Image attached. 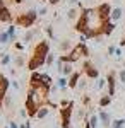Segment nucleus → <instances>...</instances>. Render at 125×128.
Here are the masks:
<instances>
[{
  "label": "nucleus",
  "mask_w": 125,
  "mask_h": 128,
  "mask_svg": "<svg viewBox=\"0 0 125 128\" xmlns=\"http://www.w3.org/2000/svg\"><path fill=\"white\" fill-rule=\"evenodd\" d=\"M36 19H38V10H36V9H31V10H28V12H24V14H19V16H17V19H16V24L21 26V28L29 29V28L36 22Z\"/></svg>",
  "instance_id": "obj_1"
},
{
  "label": "nucleus",
  "mask_w": 125,
  "mask_h": 128,
  "mask_svg": "<svg viewBox=\"0 0 125 128\" xmlns=\"http://www.w3.org/2000/svg\"><path fill=\"white\" fill-rule=\"evenodd\" d=\"M48 53H50L48 43H46V41H39L38 44H36V48H34V51H33V56L43 60V62L46 63V55H48Z\"/></svg>",
  "instance_id": "obj_2"
},
{
  "label": "nucleus",
  "mask_w": 125,
  "mask_h": 128,
  "mask_svg": "<svg viewBox=\"0 0 125 128\" xmlns=\"http://www.w3.org/2000/svg\"><path fill=\"white\" fill-rule=\"evenodd\" d=\"M96 12H98V17L101 20V24H103L105 20H111L110 19V16H111V7H110V4H101V5H98Z\"/></svg>",
  "instance_id": "obj_3"
},
{
  "label": "nucleus",
  "mask_w": 125,
  "mask_h": 128,
  "mask_svg": "<svg viewBox=\"0 0 125 128\" xmlns=\"http://www.w3.org/2000/svg\"><path fill=\"white\" fill-rule=\"evenodd\" d=\"M106 84H108V96H115V87H116V74L111 70L106 75Z\"/></svg>",
  "instance_id": "obj_4"
},
{
  "label": "nucleus",
  "mask_w": 125,
  "mask_h": 128,
  "mask_svg": "<svg viewBox=\"0 0 125 128\" xmlns=\"http://www.w3.org/2000/svg\"><path fill=\"white\" fill-rule=\"evenodd\" d=\"M84 72L89 79H99V72L91 62H84Z\"/></svg>",
  "instance_id": "obj_5"
},
{
  "label": "nucleus",
  "mask_w": 125,
  "mask_h": 128,
  "mask_svg": "<svg viewBox=\"0 0 125 128\" xmlns=\"http://www.w3.org/2000/svg\"><path fill=\"white\" fill-rule=\"evenodd\" d=\"M0 20L2 22H10L12 20V14L7 5H0Z\"/></svg>",
  "instance_id": "obj_6"
},
{
  "label": "nucleus",
  "mask_w": 125,
  "mask_h": 128,
  "mask_svg": "<svg viewBox=\"0 0 125 128\" xmlns=\"http://www.w3.org/2000/svg\"><path fill=\"white\" fill-rule=\"evenodd\" d=\"M101 29H103V34H105V36H110V34L115 31V22H113V20H105V22L101 24Z\"/></svg>",
  "instance_id": "obj_7"
},
{
  "label": "nucleus",
  "mask_w": 125,
  "mask_h": 128,
  "mask_svg": "<svg viewBox=\"0 0 125 128\" xmlns=\"http://www.w3.org/2000/svg\"><path fill=\"white\" fill-rule=\"evenodd\" d=\"M38 34H39V29H29V31H26V32H24V38H22V43H24V44L31 43L33 38L38 36Z\"/></svg>",
  "instance_id": "obj_8"
},
{
  "label": "nucleus",
  "mask_w": 125,
  "mask_h": 128,
  "mask_svg": "<svg viewBox=\"0 0 125 128\" xmlns=\"http://www.w3.org/2000/svg\"><path fill=\"white\" fill-rule=\"evenodd\" d=\"M79 80H81V74H79V72H74V74L69 77V87L76 89L77 86H79Z\"/></svg>",
  "instance_id": "obj_9"
},
{
  "label": "nucleus",
  "mask_w": 125,
  "mask_h": 128,
  "mask_svg": "<svg viewBox=\"0 0 125 128\" xmlns=\"http://www.w3.org/2000/svg\"><path fill=\"white\" fill-rule=\"evenodd\" d=\"M60 74L62 75H65V77H70L72 74H74V68H72V63H64L62 67H60Z\"/></svg>",
  "instance_id": "obj_10"
},
{
  "label": "nucleus",
  "mask_w": 125,
  "mask_h": 128,
  "mask_svg": "<svg viewBox=\"0 0 125 128\" xmlns=\"http://www.w3.org/2000/svg\"><path fill=\"white\" fill-rule=\"evenodd\" d=\"M7 89H9V80L0 74V96H5L7 94Z\"/></svg>",
  "instance_id": "obj_11"
},
{
  "label": "nucleus",
  "mask_w": 125,
  "mask_h": 128,
  "mask_svg": "<svg viewBox=\"0 0 125 128\" xmlns=\"http://www.w3.org/2000/svg\"><path fill=\"white\" fill-rule=\"evenodd\" d=\"M122 14H123L122 7H115V9H111V16H110V19L113 20V22H116V20L122 19Z\"/></svg>",
  "instance_id": "obj_12"
},
{
  "label": "nucleus",
  "mask_w": 125,
  "mask_h": 128,
  "mask_svg": "<svg viewBox=\"0 0 125 128\" xmlns=\"http://www.w3.org/2000/svg\"><path fill=\"white\" fill-rule=\"evenodd\" d=\"M50 106H41V108L38 109V113H36V116L34 118H38V120H43V118H46L48 116V113H50Z\"/></svg>",
  "instance_id": "obj_13"
},
{
  "label": "nucleus",
  "mask_w": 125,
  "mask_h": 128,
  "mask_svg": "<svg viewBox=\"0 0 125 128\" xmlns=\"http://www.w3.org/2000/svg\"><path fill=\"white\" fill-rule=\"evenodd\" d=\"M98 116H99V121H101L105 126H108V125H110L111 118H110V114H108L106 111H99V114H98Z\"/></svg>",
  "instance_id": "obj_14"
},
{
  "label": "nucleus",
  "mask_w": 125,
  "mask_h": 128,
  "mask_svg": "<svg viewBox=\"0 0 125 128\" xmlns=\"http://www.w3.org/2000/svg\"><path fill=\"white\" fill-rule=\"evenodd\" d=\"M57 86L60 87V90H65V89L69 87V79L65 77V75H62V77L57 80Z\"/></svg>",
  "instance_id": "obj_15"
},
{
  "label": "nucleus",
  "mask_w": 125,
  "mask_h": 128,
  "mask_svg": "<svg viewBox=\"0 0 125 128\" xmlns=\"http://www.w3.org/2000/svg\"><path fill=\"white\" fill-rule=\"evenodd\" d=\"M10 41V36L7 31H0V44H7Z\"/></svg>",
  "instance_id": "obj_16"
},
{
  "label": "nucleus",
  "mask_w": 125,
  "mask_h": 128,
  "mask_svg": "<svg viewBox=\"0 0 125 128\" xmlns=\"http://www.w3.org/2000/svg\"><path fill=\"white\" fill-rule=\"evenodd\" d=\"M110 102H111V96H108V94H106V96H103V98L99 99V106H101V108H106Z\"/></svg>",
  "instance_id": "obj_17"
},
{
  "label": "nucleus",
  "mask_w": 125,
  "mask_h": 128,
  "mask_svg": "<svg viewBox=\"0 0 125 128\" xmlns=\"http://www.w3.org/2000/svg\"><path fill=\"white\" fill-rule=\"evenodd\" d=\"M58 48H60V51H69V50H72V44H70V41H62L58 44Z\"/></svg>",
  "instance_id": "obj_18"
},
{
  "label": "nucleus",
  "mask_w": 125,
  "mask_h": 128,
  "mask_svg": "<svg viewBox=\"0 0 125 128\" xmlns=\"http://www.w3.org/2000/svg\"><path fill=\"white\" fill-rule=\"evenodd\" d=\"M98 123H99V116H98V114H93V116L89 118V125H91V128H96Z\"/></svg>",
  "instance_id": "obj_19"
},
{
  "label": "nucleus",
  "mask_w": 125,
  "mask_h": 128,
  "mask_svg": "<svg viewBox=\"0 0 125 128\" xmlns=\"http://www.w3.org/2000/svg\"><path fill=\"white\" fill-rule=\"evenodd\" d=\"M16 26H9L7 28V32H9V36H10V41H14V38H16Z\"/></svg>",
  "instance_id": "obj_20"
},
{
  "label": "nucleus",
  "mask_w": 125,
  "mask_h": 128,
  "mask_svg": "<svg viewBox=\"0 0 125 128\" xmlns=\"http://www.w3.org/2000/svg\"><path fill=\"white\" fill-rule=\"evenodd\" d=\"M123 125H125V120H115L111 123V128H123Z\"/></svg>",
  "instance_id": "obj_21"
},
{
  "label": "nucleus",
  "mask_w": 125,
  "mask_h": 128,
  "mask_svg": "<svg viewBox=\"0 0 125 128\" xmlns=\"http://www.w3.org/2000/svg\"><path fill=\"white\" fill-rule=\"evenodd\" d=\"M0 63H2L4 67L10 63V55H9V53H4V55H2V62H0Z\"/></svg>",
  "instance_id": "obj_22"
},
{
  "label": "nucleus",
  "mask_w": 125,
  "mask_h": 128,
  "mask_svg": "<svg viewBox=\"0 0 125 128\" xmlns=\"http://www.w3.org/2000/svg\"><path fill=\"white\" fill-rule=\"evenodd\" d=\"M55 62H57V58H55V55H51V53H48V55H46V65H53V63H55Z\"/></svg>",
  "instance_id": "obj_23"
},
{
  "label": "nucleus",
  "mask_w": 125,
  "mask_h": 128,
  "mask_svg": "<svg viewBox=\"0 0 125 128\" xmlns=\"http://www.w3.org/2000/svg\"><path fill=\"white\" fill-rule=\"evenodd\" d=\"M77 16H79V12H77V9H70V10L67 12V17H69V19H76Z\"/></svg>",
  "instance_id": "obj_24"
},
{
  "label": "nucleus",
  "mask_w": 125,
  "mask_h": 128,
  "mask_svg": "<svg viewBox=\"0 0 125 128\" xmlns=\"http://www.w3.org/2000/svg\"><path fill=\"white\" fill-rule=\"evenodd\" d=\"M45 31H46V36H48L50 40H55V32H53V29H51V26H48Z\"/></svg>",
  "instance_id": "obj_25"
},
{
  "label": "nucleus",
  "mask_w": 125,
  "mask_h": 128,
  "mask_svg": "<svg viewBox=\"0 0 125 128\" xmlns=\"http://www.w3.org/2000/svg\"><path fill=\"white\" fill-rule=\"evenodd\" d=\"M14 63H16L17 67H22V65H24V56H22V55H19L17 58L14 60Z\"/></svg>",
  "instance_id": "obj_26"
},
{
  "label": "nucleus",
  "mask_w": 125,
  "mask_h": 128,
  "mask_svg": "<svg viewBox=\"0 0 125 128\" xmlns=\"http://www.w3.org/2000/svg\"><path fill=\"white\" fill-rule=\"evenodd\" d=\"M118 80H120V82L125 86V68H122L120 72H118Z\"/></svg>",
  "instance_id": "obj_27"
},
{
  "label": "nucleus",
  "mask_w": 125,
  "mask_h": 128,
  "mask_svg": "<svg viewBox=\"0 0 125 128\" xmlns=\"http://www.w3.org/2000/svg\"><path fill=\"white\" fill-rule=\"evenodd\" d=\"M106 86V79H98L96 82V89H103Z\"/></svg>",
  "instance_id": "obj_28"
},
{
  "label": "nucleus",
  "mask_w": 125,
  "mask_h": 128,
  "mask_svg": "<svg viewBox=\"0 0 125 128\" xmlns=\"http://www.w3.org/2000/svg\"><path fill=\"white\" fill-rule=\"evenodd\" d=\"M4 106H5V108H9V106H12V99H10L9 96H5V99H4Z\"/></svg>",
  "instance_id": "obj_29"
},
{
  "label": "nucleus",
  "mask_w": 125,
  "mask_h": 128,
  "mask_svg": "<svg viewBox=\"0 0 125 128\" xmlns=\"http://www.w3.org/2000/svg\"><path fill=\"white\" fill-rule=\"evenodd\" d=\"M19 116H21V118H26V116H29L28 109H19Z\"/></svg>",
  "instance_id": "obj_30"
},
{
  "label": "nucleus",
  "mask_w": 125,
  "mask_h": 128,
  "mask_svg": "<svg viewBox=\"0 0 125 128\" xmlns=\"http://www.w3.org/2000/svg\"><path fill=\"white\" fill-rule=\"evenodd\" d=\"M115 51H116V46H108V55H115Z\"/></svg>",
  "instance_id": "obj_31"
},
{
  "label": "nucleus",
  "mask_w": 125,
  "mask_h": 128,
  "mask_svg": "<svg viewBox=\"0 0 125 128\" xmlns=\"http://www.w3.org/2000/svg\"><path fill=\"white\" fill-rule=\"evenodd\" d=\"M46 12H48V9H46V7H41V9L38 10V14H39V16H45Z\"/></svg>",
  "instance_id": "obj_32"
},
{
  "label": "nucleus",
  "mask_w": 125,
  "mask_h": 128,
  "mask_svg": "<svg viewBox=\"0 0 125 128\" xmlns=\"http://www.w3.org/2000/svg\"><path fill=\"white\" fill-rule=\"evenodd\" d=\"M115 56H116V60H120V56H122V48H116V51H115Z\"/></svg>",
  "instance_id": "obj_33"
},
{
  "label": "nucleus",
  "mask_w": 125,
  "mask_h": 128,
  "mask_svg": "<svg viewBox=\"0 0 125 128\" xmlns=\"http://www.w3.org/2000/svg\"><path fill=\"white\" fill-rule=\"evenodd\" d=\"M82 102H84L86 106H89V102H91V99H89V96H84V98H82Z\"/></svg>",
  "instance_id": "obj_34"
},
{
  "label": "nucleus",
  "mask_w": 125,
  "mask_h": 128,
  "mask_svg": "<svg viewBox=\"0 0 125 128\" xmlns=\"http://www.w3.org/2000/svg\"><path fill=\"white\" fill-rule=\"evenodd\" d=\"M79 41H81V43H86V41H87V36H86V34H81Z\"/></svg>",
  "instance_id": "obj_35"
},
{
  "label": "nucleus",
  "mask_w": 125,
  "mask_h": 128,
  "mask_svg": "<svg viewBox=\"0 0 125 128\" xmlns=\"http://www.w3.org/2000/svg\"><path fill=\"white\" fill-rule=\"evenodd\" d=\"M14 46H16L17 50H24V43H16Z\"/></svg>",
  "instance_id": "obj_36"
},
{
  "label": "nucleus",
  "mask_w": 125,
  "mask_h": 128,
  "mask_svg": "<svg viewBox=\"0 0 125 128\" xmlns=\"http://www.w3.org/2000/svg\"><path fill=\"white\" fill-rule=\"evenodd\" d=\"M19 128H31V123H29V121H26V123H22Z\"/></svg>",
  "instance_id": "obj_37"
},
{
  "label": "nucleus",
  "mask_w": 125,
  "mask_h": 128,
  "mask_svg": "<svg viewBox=\"0 0 125 128\" xmlns=\"http://www.w3.org/2000/svg\"><path fill=\"white\" fill-rule=\"evenodd\" d=\"M9 126H10V128H19V125H17L16 121H10V123H9Z\"/></svg>",
  "instance_id": "obj_38"
},
{
  "label": "nucleus",
  "mask_w": 125,
  "mask_h": 128,
  "mask_svg": "<svg viewBox=\"0 0 125 128\" xmlns=\"http://www.w3.org/2000/svg\"><path fill=\"white\" fill-rule=\"evenodd\" d=\"M12 87H14V89H19V84H17L16 80H12Z\"/></svg>",
  "instance_id": "obj_39"
},
{
  "label": "nucleus",
  "mask_w": 125,
  "mask_h": 128,
  "mask_svg": "<svg viewBox=\"0 0 125 128\" xmlns=\"http://www.w3.org/2000/svg\"><path fill=\"white\" fill-rule=\"evenodd\" d=\"M122 46H125V36L120 40V48H122Z\"/></svg>",
  "instance_id": "obj_40"
},
{
  "label": "nucleus",
  "mask_w": 125,
  "mask_h": 128,
  "mask_svg": "<svg viewBox=\"0 0 125 128\" xmlns=\"http://www.w3.org/2000/svg\"><path fill=\"white\" fill-rule=\"evenodd\" d=\"M48 2H50V4H51V5H57V4H58V2H60V0H48Z\"/></svg>",
  "instance_id": "obj_41"
},
{
  "label": "nucleus",
  "mask_w": 125,
  "mask_h": 128,
  "mask_svg": "<svg viewBox=\"0 0 125 128\" xmlns=\"http://www.w3.org/2000/svg\"><path fill=\"white\" fill-rule=\"evenodd\" d=\"M12 2H14V4H22L24 0H12Z\"/></svg>",
  "instance_id": "obj_42"
},
{
  "label": "nucleus",
  "mask_w": 125,
  "mask_h": 128,
  "mask_svg": "<svg viewBox=\"0 0 125 128\" xmlns=\"http://www.w3.org/2000/svg\"><path fill=\"white\" fill-rule=\"evenodd\" d=\"M84 128H91V125H89V120L86 121V126H84Z\"/></svg>",
  "instance_id": "obj_43"
},
{
  "label": "nucleus",
  "mask_w": 125,
  "mask_h": 128,
  "mask_svg": "<svg viewBox=\"0 0 125 128\" xmlns=\"http://www.w3.org/2000/svg\"><path fill=\"white\" fill-rule=\"evenodd\" d=\"M79 0H69V4H77Z\"/></svg>",
  "instance_id": "obj_44"
},
{
  "label": "nucleus",
  "mask_w": 125,
  "mask_h": 128,
  "mask_svg": "<svg viewBox=\"0 0 125 128\" xmlns=\"http://www.w3.org/2000/svg\"><path fill=\"white\" fill-rule=\"evenodd\" d=\"M0 5H5V2H4V0H0Z\"/></svg>",
  "instance_id": "obj_45"
},
{
  "label": "nucleus",
  "mask_w": 125,
  "mask_h": 128,
  "mask_svg": "<svg viewBox=\"0 0 125 128\" xmlns=\"http://www.w3.org/2000/svg\"><path fill=\"white\" fill-rule=\"evenodd\" d=\"M4 128H10V126H4Z\"/></svg>",
  "instance_id": "obj_46"
},
{
  "label": "nucleus",
  "mask_w": 125,
  "mask_h": 128,
  "mask_svg": "<svg viewBox=\"0 0 125 128\" xmlns=\"http://www.w3.org/2000/svg\"><path fill=\"white\" fill-rule=\"evenodd\" d=\"M0 55H2V50H0Z\"/></svg>",
  "instance_id": "obj_47"
},
{
  "label": "nucleus",
  "mask_w": 125,
  "mask_h": 128,
  "mask_svg": "<svg viewBox=\"0 0 125 128\" xmlns=\"http://www.w3.org/2000/svg\"><path fill=\"white\" fill-rule=\"evenodd\" d=\"M39 2H45V0H39Z\"/></svg>",
  "instance_id": "obj_48"
},
{
  "label": "nucleus",
  "mask_w": 125,
  "mask_h": 128,
  "mask_svg": "<svg viewBox=\"0 0 125 128\" xmlns=\"http://www.w3.org/2000/svg\"><path fill=\"white\" fill-rule=\"evenodd\" d=\"M57 128H60V126H57Z\"/></svg>",
  "instance_id": "obj_49"
}]
</instances>
